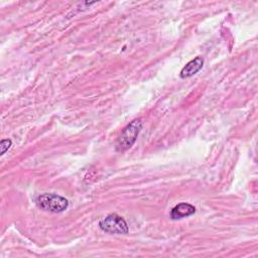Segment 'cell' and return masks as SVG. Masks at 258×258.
Wrapping results in <instances>:
<instances>
[{
  "label": "cell",
  "instance_id": "1",
  "mask_svg": "<svg viewBox=\"0 0 258 258\" xmlns=\"http://www.w3.org/2000/svg\"><path fill=\"white\" fill-rule=\"evenodd\" d=\"M142 128V121L141 119H135L131 121L121 132L120 136L118 137L115 149L117 152H124L129 149L136 141L140 131Z\"/></svg>",
  "mask_w": 258,
  "mask_h": 258
},
{
  "label": "cell",
  "instance_id": "2",
  "mask_svg": "<svg viewBox=\"0 0 258 258\" xmlns=\"http://www.w3.org/2000/svg\"><path fill=\"white\" fill-rule=\"evenodd\" d=\"M35 202L40 210L50 213H61L69 207V202L66 198L52 192L38 196Z\"/></svg>",
  "mask_w": 258,
  "mask_h": 258
},
{
  "label": "cell",
  "instance_id": "3",
  "mask_svg": "<svg viewBox=\"0 0 258 258\" xmlns=\"http://www.w3.org/2000/svg\"><path fill=\"white\" fill-rule=\"evenodd\" d=\"M102 231L110 234H127L129 229L126 221L117 214H110L100 221Z\"/></svg>",
  "mask_w": 258,
  "mask_h": 258
},
{
  "label": "cell",
  "instance_id": "4",
  "mask_svg": "<svg viewBox=\"0 0 258 258\" xmlns=\"http://www.w3.org/2000/svg\"><path fill=\"white\" fill-rule=\"evenodd\" d=\"M196 213V208L187 203H180L172 208L170 212L171 220H180L185 217H189Z\"/></svg>",
  "mask_w": 258,
  "mask_h": 258
},
{
  "label": "cell",
  "instance_id": "5",
  "mask_svg": "<svg viewBox=\"0 0 258 258\" xmlns=\"http://www.w3.org/2000/svg\"><path fill=\"white\" fill-rule=\"evenodd\" d=\"M204 66V58L202 56H197L194 59L189 60L180 71V78L186 79L195 74H197Z\"/></svg>",
  "mask_w": 258,
  "mask_h": 258
},
{
  "label": "cell",
  "instance_id": "6",
  "mask_svg": "<svg viewBox=\"0 0 258 258\" xmlns=\"http://www.w3.org/2000/svg\"><path fill=\"white\" fill-rule=\"evenodd\" d=\"M11 146V140L10 139H3L0 143V147H1V155H3Z\"/></svg>",
  "mask_w": 258,
  "mask_h": 258
}]
</instances>
